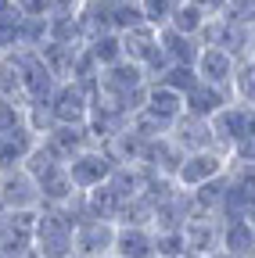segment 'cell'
I'll return each instance as SVG.
<instances>
[{
    "instance_id": "1",
    "label": "cell",
    "mask_w": 255,
    "mask_h": 258,
    "mask_svg": "<svg viewBox=\"0 0 255 258\" xmlns=\"http://www.w3.org/2000/svg\"><path fill=\"white\" fill-rule=\"evenodd\" d=\"M76 222L54 208V205H40L36 208V226H33V247L40 258H72L76 254V240H72Z\"/></svg>"
},
{
    "instance_id": "2",
    "label": "cell",
    "mask_w": 255,
    "mask_h": 258,
    "mask_svg": "<svg viewBox=\"0 0 255 258\" xmlns=\"http://www.w3.org/2000/svg\"><path fill=\"white\" fill-rule=\"evenodd\" d=\"M198 40H201V47H223V50H230L237 61L248 57V54H255V32H251V25L227 22L223 15H209L205 18Z\"/></svg>"
},
{
    "instance_id": "3",
    "label": "cell",
    "mask_w": 255,
    "mask_h": 258,
    "mask_svg": "<svg viewBox=\"0 0 255 258\" xmlns=\"http://www.w3.org/2000/svg\"><path fill=\"white\" fill-rule=\"evenodd\" d=\"M65 165H69V176H72L76 190H93V186H101V183L112 176L115 161H112V154H108L101 144H90V147L76 151Z\"/></svg>"
},
{
    "instance_id": "4",
    "label": "cell",
    "mask_w": 255,
    "mask_h": 258,
    "mask_svg": "<svg viewBox=\"0 0 255 258\" xmlns=\"http://www.w3.org/2000/svg\"><path fill=\"white\" fill-rule=\"evenodd\" d=\"M0 201H4L8 212H36V208L43 205L36 176L29 172L25 165L4 172V176H0Z\"/></svg>"
},
{
    "instance_id": "5",
    "label": "cell",
    "mask_w": 255,
    "mask_h": 258,
    "mask_svg": "<svg viewBox=\"0 0 255 258\" xmlns=\"http://www.w3.org/2000/svg\"><path fill=\"white\" fill-rule=\"evenodd\" d=\"M219 172H227V151H219V147H205V151H190L183 154L180 161V169H176V183L187 186V190H194L198 183L219 176Z\"/></svg>"
},
{
    "instance_id": "6",
    "label": "cell",
    "mask_w": 255,
    "mask_h": 258,
    "mask_svg": "<svg viewBox=\"0 0 255 258\" xmlns=\"http://www.w3.org/2000/svg\"><path fill=\"white\" fill-rule=\"evenodd\" d=\"M72 240H76V254L101 258V254H108L115 247V222L112 219H101V215H86V219L76 222Z\"/></svg>"
},
{
    "instance_id": "7",
    "label": "cell",
    "mask_w": 255,
    "mask_h": 258,
    "mask_svg": "<svg viewBox=\"0 0 255 258\" xmlns=\"http://www.w3.org/2000/svg\"><path fill=\"white\" fill-rule=\"evenodd\" d=\"M219 233H223V215H219V212H198V208H194V215L183 222L187 258L219 251Z\"/></svg>"
},
{
    "instance_id": "8",
    "label": "cell",
    "mask_w": 255,
    "mask_h": 258,
    "mask_svg": "<svg viewBox=\"0 0 255 258\" xmlns=\"http://www.w3.org/2000/svg\"><path fill=\"white\" fill-rule=\"evenodd\" d=\"M33 226H36V212H4L0 215V254L22 258L25 251H33Z\"/></svg>"
},
{
    "instance_id": "9",
    "label": "cell",
    "mask_w": 255,
    "mask_h": 258,
    "mask_svg": "<svg viewBox=\"0 0 255 258\" xmlns=\"http://www.w3.org/2000/svg\"><path fill=\"white\" fill-rule=\"evenodd\" d=\"M251 118H255V108L241 104V101H230L223 104L209 122H212V133H216V147L219 151H230V144L244 133H251Z\"/></svg>"
},
{
    "instance_id": "10",
    "label": "cell",
    "mask_w": 255,
    "mask_h": 258,
    "mask_svg": "<svg viewBox=\"0 0 255 258\" xmlns=\"http://www.w3.org/2000/svg\"><path fill=\"white\" fill-rule=\"evenodd\" d=\"M169 137H173V144H176L183 154H190V151H205V147H216L212 122H209V118H201V115H190V111H183V115L169 125Z\"/></svg>"
},
{
    "instance_id": "11",
    "label": "cell",
    "mask_w": 255,
    "mask_h": 258,
    "mask_svg": "<svg viewBox=\"0 0 255 258\" xmlns=\"http://www.w3.org/2000/svg\"><path fill=\"white\" fill-rule=\"evenodd\" d=\"M50 108L58 115V122H86L90 115V90L72 83V79H61L50 93Z\"/></svg>"
},
{
    "instance_id": "12",
    "label": "cell",
    "mask_w": 255,
    "mask_h": 258,
    "mask_svg": "<svg viewBox=\"0 0 255 258\" xmlns=\"http://www.w3.org/2000/svg\"><path fill=\"white\" fill-rule=\"evenodd\" d=\"M194 215V198H190V190L187 186H173L162 201L155 205V219L151 226L155 230H183V222Z\"/></svg>"
},
{
    "instance_id": "13",
    "label": "cell",
    "mask_w": 255,
    "mask_h": 258,
    "mask_svg": "<svg viewBox=\"0 0 255 258\" xmlns=\"http://www.w3.org/2000/svg\"><path fill=\"white\" fill-rule=\"evenodd\" d=\"M36 144H40V137L25 122L15 125V129H0V176L11 172V169H22L29 151H33Z\"/></svg>"
},
{
    "instance_id": "14",
    "label": "cell",
    "mask_w": 255,
    "mask_h": 258,
    "mask_svg": "<svg viewBox=\"0 0 255 258\" xmlns=\"http://www.w3.org/2000/svg\"><path fill=\"white\" fill-rule=\"evenodd\" d=\"M115 254L122 258H155V226L115 222Z\"/></svg>"
},
{
    "instance_id": "15",
    "label": "cell",
    "mask_w": 255,
    "mask_h": 258,
    "mask_svg": "<svg viewBox=\"0 0 255 258\" xmlns=\"http://www.w3.org/2000/svg\"><path fill=\"white\" fill-rule=\"evenodd\" d=\"M33 176H36V183H40L43 205L61 208V205L76 194V183H72V176H69V165H65V161H50V165H43V169L33 172Z\"/></svg>"
},
{
    "instance_id": "16",
    "label": "cell",
    "mask_w": 255,
    "mask_h": 258,
    "mask_svg": "<svg viewBox=\"0 0 255 258\" xmlns=\"http://www.w3.org/2000/svg\"><path fill=\"white\" fill-rule=\"evenodd\" d=\"M194 69H198L201 83H216V86H227L230 90L234 72H237V57L230 50H223V47H201Z\"/></svg>"
},
{
    "instance_id": "17",
    "label": "cell",
    "mask_w": 255,
    "mask_h": 258,
    "mask_svg": "<svg viewBox=\"0 0 255 258\" xmlns=\"http://www.w3.org/2000/svg\"><path fill=\"white\" fill-rule=\"evenodd\" d=\"M58 158H72L76 151H83V147H90L93 140H90V129H86V122H58L54 129H50V133L47 137H40Z\"/></svg>"
},
{
    "instance_id": "18",
    "label": "cell",
    "mask_w": 255,
    "mask_h": 258,
    "mask_svg": "<svg viewBox=\"0 0 255 258\" xmlns=\"http://www.w3.org/2000/svg\"><path fill=\"white\" fill-rule=\"evenodd\" d=\"M144 111L169 129V125L183 115V93H176V90H169V86H162V83H147Z\"/></svg>"
},
{
    "instance_id": "19",
    "label": "cell",
    "mask_w": 255,
    "mask_h": 258,
    "mask_svg": "<svg viewBox=\"0 0 255 258\" xmlns=\"http://www.w3.org/2000/svg\"><path fill=\"white\" fill-rule=\"evenodd\" d=\"M234 93L227 86H216V83H198L194 90L183 93V111L190 115H201V118H212L223 104H230Z\"/></svg>"
},
{
    "instance_id": "20",
    "label": "cell",
    "mask_w": 255,
    "mask_h": 258,
    "mask_svg": "<svg viewBox=\"0 0 255 258\" xmlns=\"http://www.w3.org/2000/svg\"><path fill=\"white\" fill-rule=\"evenodd\" d=\"M219 251H227L230 258H255V226L248 219H223Z\"/></svg>"
},
{
    "instance_id": "21",
    "label": "cell",
    "mask_w": 255,
    "mask_h": 258,
    "mask_svg": "<svg viewBox=\"0 0 255 258\" xmlns=\"http://www.w3.org/2000/svg\"><path fill=\"white\" fill-rule=\"evenodd\" d=\"M158 43H162L166 57L173 64H194L198 54H201V40L198 36H190V32H180L173 25H162L158 29Z\"/></svg>"
},
{
    "instance_id": "22",
    "label": "cell",
    "mask_w": 255,
    "mask_h": 258,
    "mask_svg": "<svg viewBox=\"0 0 255 258\" xmlns=\"http://www.w3.org/2000/svg\"><path fill=\"white\" fill-rule=\"evenodd\" d=\"M119 36H122V57H126V61H137L140 69H144V61L158 50V29H155L151 22H140V25H133V29L119 32Z\"/></svg>"
},
{
    "instance_id": "23",
    "label": "cell",
    "mask_w": 255,
    "mask_h": 258,
    "mask_svg": "<svg viewBox=\"0 0 255 258\" xmlns=\"http://www.w3.org/2000/svg\"><path fill=\"white\" fill-rule=\"evenodd\" d=\"M47 40H58V43H86L83 22L76 15V8H54L47 15Z\"/></svg>"
},
{
    "instance_id": "24",
    "label": "cell",
    "mask_w": 255,
    "mask_h": 258,
    "mask_svg": "<svg viewBox=\"0 0 255 258\" xmlns=\"http://www.w3.org/2000/svg\"><path fill=\"white\" fill-rule=\"evenodd\" d=\"M79 47L83 43H58V40H47L36 54L43 57V64L58 76V79H69V72H72V61H76V54H79Z\"/></svg>"
},
{
    "instance_id": "25",
    "label": "cell",
    "mask_w": 255,
    "mask_h": 258,
    "mask_svg": "<svg viewBox=\"0 0 255 258\" xmlns=\"http://www.w3.org/2000/svg\"><path fill=\"white\" fill-rule=\"evenodd\" d=\"M79 22H83V36H97V32L112 29V0H83L76 8Z\"/></svg>"
},
{
    "instance_id": "26",
    "label": "cell",
    "mask_w": 255,
    "mask_h": 258,
    "mask_svg": "<svg viewBox=\"0 0 255 258\" xmlns=\"http://www.w3.org/2000/svg\"><path fill=\"white\" fill-rule=\"evenodd\" d=\"M119 208H122V198L112 190V183L105 179L101 186H93V190H86V212L90 215H101V219H119Z\"/></svg>"
},
{
    "instance_id": "27",
    "label": "cell",
    "mask_w": 255,
    "mask_h": 258,
    "mask_svg": "<svg viewBox=\"0 0 255 258\" xmlns=\"http://www.w3.org/2000/svg\"><path fill=\"white\" fill-rule=\"evenodd\" d=\"M83 47L90 50V57L97 61L101 69H105V64H115V61L122 57V36H119L115 29H108V32H97V36H90Z\"/></svg>"
},
{
    "instance_id": "28",
    "label": "cell",
    "mask_w": 255,
    "mask_h": 258,
    "mask_svg": "<svg viewBox=\"0 0 255 258\" xmlns=\"http://www.w3.org/2000/svg\"><path fill=\"white\" fill-rule=\"evenodd\" d=\"M227 172H219V176H212V179H205V183H198L194 190H190V198H194V208L198 212H219V205H223V194H227Z\"/></svg>"
},
{
    "instance_id": "29",
    "label": "cell",
    "mask_w": 255,
    "mask_h": 258,
    "mask_svg": "<svg viewBox=\"0 0 255 258\" xmlns=\"http://www.w3.org/2000/svg\"><path fill=\"white\" fill-rule=\"evenodd\" d=\"M230 93H234V101L255 108V54H248V57L237 61V72H234Z\"/></svg>"
},
{
    "instance_id": "30",
    "label": "cell",
    "mask_w": 255,
    "mask_h": 258,
    "mask_svg": "<svg viewBox=\"0 0 255 258\" xmlns=\"http://www.w3.org/2000/svg\"><path fill=\"white\" fill-rule=\"evenodd\" d=\"M205 18H209V15L194 4V0H176V8H173V15H169L166 25H173V29H180V32H190V36H198L201 25H205Z\"/></svg>"
},
{
    "instance_id": "31",
    "label": "cell",
    "mask_w": 255,
    "mask_h": 258,
    "mask_svg": "<svg viewBox=\"0 0 255 258\" xmlns=\"http://www.w3.org/2000/svg\"><path fill=\"white\" fill-rule=\"evenodd\" d=\"M25 125L33 129L36 137H47L50 129L58 125V115L50 108V97H40V101H29L25 104Z\"/></svg>"
},
{
    "instance_id": "32",
    "label": "cell",
    "mask_w": 255,
    "mask_h": 258,
    "mask_svg": "<svg viewBox=\"0 0 255 258\" xmlns=\"http://www.w3.org/2000/svg\"><path fill=\"white\" fill-rule=\"evenodd\" d=\"M155 83H162V86H169V90H176V93H187V90H194V86L201 83V76H198L194 64H169V69L158 76Z\"/></svg>"
},
{
    "instance_id": "33",
    "label": "cell",
    "mask_w": 255,
    "mask_h": 258,
    "mask_svg": "<svg viewBox=\"0 0 255 258\" xmlns=\"http://www.w3.org/2000/svg\"><path fill=\"white\" fill-rule=\"evenodd\" d=\"M144 22V11H140V0H112V29L115 32H126Z\"/></svg>"
},
{
    "instance_id": "34",
    "label": "cell",
    "mask_w": 255,
    "mask_h": 258,
    "mask_svg": "<svg viewBox=\"0 0 255 258\" xmlns=\"http://www.w3.org/2000/svg\"><path fill=\"white\" fill-rule=\"evenodd\" d=\"M155 258H187L183 230H155Z\"/></svg>"
},
{
    "instance_id": "35",
    "label": "cell",
    "mask_w": 255,
    "mask_h": 258,
    "mask_svg": "<svg viewBox=\"0 0 255 258\" xmlns=\"http://www.w3.org/2000/svg\"><path fill=\"white\" fill-rule=\"evenodd\" d=\"M15 47H22V15L11 4V11L0 15V54H8Z\"/></svg>"
},
{
    "instance_id": "36",
    "label": "cell",
    "mask_w": 255,
    "mask_h": 258,
    "mask_svg": "<svg viewBox=\"0 0 255 258\" xmlns=\"http://www.w3.org/2000/svg\"><path fill=\"white\" fill-rule=\"evenodd\" d=\"M47 43V15L43 18H25L22 15V47L40 50Z\"/></svg>"
},
{
    "instance_id": "37",
    "label": "cell",
    "mask_w": 255,
    "mask_h": 258,
    "mask_svg": "<svg viewBox=\"0 0 255 258\" xmlns=\"http://www.w3.org/2000/svg\"><path fill=\"white\" fill-rule=\"evenodd\" d=\"M173 8H176V0H140V11H144V22H151L155 29H162V25L169 22Z\"/></svg>"
},
{
    "instance_id": "38",
    "label": "cell",
    "mask_w": 255,
    "mask_h": 258,
    "mask_svg": "<svg viewBox=\"0 0 255 258\" xmlns=\"http://www.w3.org/2000/svg\"><path fill=\"white\" fill-rule=\"evenodd\" d=\"M227 161H234V165H255V133L237 137L227 151Z\"/></svg>"
},
{
    "instance_id": "39",
    "label": "cell",
    "mask_w": 255,
    "mask_h": 258,
    "mask_svg": "<svg viewBox=\"0 0 255 258\" xmlns=\"http://www.w3.org/2000/svg\"><path fill=\"white\" fill-rule=\"evenodd\" d=\"M219 15L237 25H255V0H227V8Z\"/></svg>"
},
{
    "instance_id": "40",
    "label": "cell",
    "mask_w": 255,
    "mask_h": 258,
    "mask_svg": "<svg viewBox=\"0 0 255 258\" xmlns=\"http://www.w3.org/2000/svg\"><path fill=\"white\" fill-rule=\"evenodd\" d=\"M22 122H25V108L0 97V129H15V125H22Z\"/></svg>"
},
{
    "instance_id": "41",
    "label": "cell",
    "mask_w": 255,
    "mask_h": 258,
    "mask_svg": "<svg viewBox=\"0 0 255 258\" xmlns=\"http://www.w3.org/2000/svg\"><path fill=\"white\" fill-rule=\"evenodd\" d=\"M11 4H15L18 15H25V18H43V15L54 11V0H11Z\"/></svg>"
},
{
    "instance_id": "42",
    "label": "cell",
    "mask_w": 255,
    "mask_h": 258,
    "mask_svg": "<svg viewBox=\"0 0 255 258\" xmlns=\"http://www.w3.org/2000/svg\"><path fill=\"white\" fill-rule=\"evenodd\" d=\"M194 4H198L205 15H219L223 8H227V0H194Z\"/></svg>"
},
{
    "instance_id": "43",
    "label": "cell",
    "mask_w": 255,
    "mask_h": 258,
    "mask_svg": "<svg viewBox=\"0 0 255 258\" xmlns=\"http://www.w3.org/2000/svg\"><path fill=\"white\" fill-rule=\"evenodd\" d=\"M83 0H54V8H79Z\"/></svg>"
},
{
    "instance_id": "44",
    "label": "cell",
    "mask_w": 255,
    "mask_h": 258,
    "mask_svg": "<svg viewBox=\"0 0 255 258\" xmlns=\"http://www.w3.org/2000/svg\"><path fill=\"white\" fill-rule=\"evenodd\" d=\"M244 219H248V222L255 226V201H251V208H248V215H244Z\"/></svg>"
},
{
    "instance_id": "45",
    "label": "cell",
    "mask_w": 255,
    "mask_h": 258,
    "mask_svg": "<svg viewBox=\"0 0 255 258\" xmlns=\"http://www.w3.org/2000/svg\"><path fill=\"white\" fill-rule=\"evenodd\" d=\"M4 11H11V0H0V15H4Z\"/></svg>"
},
{
    "instance_id": "46",
    "label": "cell",
    "mask_w": 255,
    "mask_h": 258,
    "mask_svg": "<svg viewBox=\"0 0 255 258\" xmlns=\"http://www.w3.org/2000/svg\"><path fill=\"white\" fill-rule=\"evenodd\" d=\"M101 258H122V254H115V251H108V254H101Z\"/></svg>"
},
{
    "instance_id": "47",
    "label": "cell",
    "mask_w": 255,
    "mask_h": 258,
    "mask_svg": "<svg viewBox=\"0 0 255 258\" xmlns=\"http://www.w3.org/2000/svg\"><path fill=\"white\" fill-rule=\"evenodd\" d=\"M4 212H8V208H4V201H0V215H4Z\"/></svg>"
},
{
    "instance_id": "48",
    "label": "cell",
    "mask_w": 255,
    "mask_h": 258,
    "mask_svg": "<svg viewBox=\"0 0 255 258\" xmlns=\"http://www.w3.org/2000/svg\"><path fill=\"white\" fill-rule=\"evenodd\" d=\"M251 133H255V118H251Z\"/></svg>"
},
{
    "instance_id": "49",
    "label": "cell",
    "mask_w": 255,
    "mask_h": 258,
    "mask_svg": "<svg viewBox=\"0 0 255 258\" xmlns=\"http://www.w3.org/2000/svg\"><path fill=\"white\" fill-rule=\"evenodd\" d=\"M72 258H83V254H72Z\"/></svg>"
},
{
    "instance_id": "50",
    "label": "cell",
    "mask_w": 255,
    "mask_h": 258,
    "mask_svg": "<svg viewBox=\"0 0 255 258\" xmlns=\"http://www.w3.org/2000/svg\"><path fill=\"white\" fill-rule=\"evenodd\" d=\"M0 258H8V254H0Z\"/></svg>"
},
{
    "instance_id": "51",
    "label": "cell",
    "mask_w": 255,
    "mask_h": 258,
    "mask_svg": "<svg viewBox=\"0 0 255 258\" xmlns=\"http://www.w3.org/2000/svg\"><path fill=\"white\" fill-rule=\"evenodd\" d=\"M251 32H255V25H251Z\"/></svg>"
}]
</instances>
